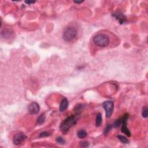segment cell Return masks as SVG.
I'll list each match as a JSON object with an SVG mask.
<instances>
[{"instance_id":"1","label":"cell","mask_w":148,"mask_h":148,"mask_svg":"<svg viewBox=\"0 0 148 148\" xmlns=\"http://www.w3.org/2000/svg\"><path fill=\"white\" fill-rule=\"evenodd\" d=\"M76 121H77V117L76 116H74V115L69 116L61 123L60 127V129L62 131V132L66 133L72 126H74L76 124Z\"/></svg>"},{"instance_id":"2","label":"cell","mask_w":148,"mask_h":148,"mask_svg":"<svg viewBox=\"0 0 148 148\" xmlns=\"http://www.w3.org/2000/svg\"><path fill=\"white\" fill-rule=\"evenodd\" d=\"M93 42L97 46L103 48L106 47L109 43V38L105 34H98L94 36Z\"/></svg>"},{"instance_id":"3","label":"cell","mask_w":148,"mask_h":148,"mask_svg":"<svg viewBox=\"0 0 148 148\" xmlns=\"http://www.w3.org/2000/svg\"><path fill=\"white\" fill-rule=\"evenodd\" d=\"M77 30L74 27H69L63 32V37L64 41L69 42L72 41L77 35Z\"/></svg>"},{"instance_id":"4","label":"cell","mask_w":148,"mask_h":148,"mask_svg":"<svg viewBox=\"0 0 148 148\" xmlns=\"http://www.w3.org/2000/svg\"><path fill=\"white\" fill-rule=\"evenodd\" d=\"M103 107L105 111L106 117L109 118L112 116L113 112V108H114L113 102L111 101H105L103 103Z\"/></svg>"},{"instance_id":"5","label":"cell","mask_w":148,"mask_h":148,"mask_svg":"<svg viewBox=\"0 0 148 148\" xmlns=\"http://www.w3.org/2000/svg\"><path fill=\"white\" fill-rule=\"evenodd\" d=\"M128 115L127 114L124 115V116H123L122 118V132H123L124 134H126L127 136L130 137L131 136V132H130V130H128V128H127V119H128Z\"/></svg>"},{"instance_id":"6","label":"cell","mask_w":148,"mask_h":148,"mask_svg":"<svg viewBox=\"0 0 148 148\" xmlns=\"http://www.w3.org/2000/svg\"><path fill=\"white\" fill-rule=\"evenodd\" d=\"M26 136L24 134L23 132H19V133L15 134L14 137H13V143L16 145H20L24 142Z\"/></svg>"},{"instance_id":"7","label":"cell","mask_w":148,"mask_h":148,"mask_svg":"<svg viewBox=\"0 0 148 148\" xmlns=\"http://www.w3.org/2000/svg\"><path fill=\"white\" fill-rule=\"evenodd\" d=\"M28 109L30 114L35 115L38 113V112H39L40 107H39V104L38 103L35 102H33L28 105Z\"/></svg>"},{"instance_id":"8","label":"cell","mask_w":148,"mask_h":148,"mask_svg":"<svg viewBox=\"0 0 148 148\" xmlns=\"http://www.w3.org/2000/svg\"><path fill=\"white\" fill-rule=\"evenodd\" d=\"M113 16H114L115 18L117 19V20H119V23H120V24L124 23L126 20V17L120 12H117L113 13Z\"/></svg>"},{"instance_id":"9","label":"cell","mask_w":148,"mask_h":148,"mask_svg":"<svg viewBox=\"0 0 148 148\" xmlns=\"http://www.w3.org/2000/svg\"><path fill=\"white\" fill-rule=\"evenodd\" d=\"M68 104H69V102H68V100L65 98H63L60 105L59 110L60 112H63V111L66 110L68 106Z\"/></svg>"},{"instance_id":"10","label":"cell","mask_w":148,"mask_h":148,"mask_svg":"<svg viewBox=\"0 0 148 148\" xmlns=\"http://www.w3.org/2000/svg\"><path fill=\"white\" fill-rule=\"evenodd\" d=\"M13 31L11 29H4L1 32V37H4V38H9L13 34Z\"/></svg>"},{"instance_id":"11","label":"cell","mask_w":148,"mask_h":148,"mask_svg":"<svg viewBox=\"0 0 148 148\" xmlns=\"http://www.w3.org/2000/svg\"><path fill=\"white\" fill-rule=\"evenodd\" d=\"M102 116H101V113H98L97 115L96 119H95V125L97 127H99L101 126V123H102Z\"/></svg>"},{"instance_id":"12","label":"cell","mask_w":148,"mask_h":148,"mask_svg":"<svg viewBox=\"0 0 148 148\" xmlns=\"http://www.w3.org/2000/svg\"><path fill=\"white\" fill-rule=\"evenodd\" d=\"M77 135L78 138L82 139V138H85L87 136V132L85 130H80L78 132Z\"/></svg>"},{"instance_id":"13","label":"cell","mask_w":148,"mask_h":148,"mask_svg":"<svg viewBox=\"0 0 148 148\" xmlns=\"http://www.w3.org/2000/svg\"><path fill=\"white\" fill-rule=\"evenodd\" d=\"M45 120V116L44 114H42L39 116V117H38L37 119V124H42L44 123Z\"/></svg>"},{"instance_id":"14","label":"cell","mask_w":148,"mask_h":148,"mask_svg":"<svg viewBox=\"0 0 148 148\" xmlns=\"http://www.w3.org/2000/svg\"><path fill=\"white\" fill-rule=\"evenodd\" d=\"M117 138H118L119 141L123 143H128V142H129L128 139H127L125 137L123 136V135H118Z\"/></svg>"},{"instance_id":"15","label":"cell","mask_w":148,"mask_h":148,"mask_svg":"<svg viewBox=\"0 0 148 148\" xmlns=\"http://www.w3.org/2000/svg\"><path fill=\"white\" fill-rule=\"evenodd\" d=\"M122 123V119H117V120H116L114 122V123H113V126L115 128H117V127H119V126H120Z\"/></svg>"},{"instance_id":"16","label":"cell","mask_w":148,"mask_h":148,"mask_svg":"<svg viewBox=\"0 0 148 148\" xmlns=\"http://www.w3.org/2000/svg\"><path fill=\"white\" fill-rule=\"evenodd\" d=\"M142 117H144V118H146L148 117V109L146 106H145L143 108V110H142Z\"/></svg>"},{"instance_id":"17","label":"cell","mask_w":148,"mask_h":148,"mask_svg":"<svg viewBox=\"0 0 148 148\" xmlns=\"http://www.w3.org/2000/svg\"><path fill=\"white\" fill-rule=\"evenodd\" d=\"M111 128H112V126H111V124H108V125L106 126V128H105V130H104V134H105V135H106V134L110 131Z\"/></svg>"},{"instance_id":"18","label":"cell","mask_w":148,"mask_h":148,"mask_svg":"<svg viewBox=\"0 0 148 148\" xmlns=\"http://www.w3.org/2000/svg\"><path fill=\"white\" fill-rule=\"evenodd\" d=\"M49 135H50L49 132H46V131H43V132H42L39 134V137H46L49 136Z\"/></svg>"},{"instance_id":"19","label":"cell","mask_w":148,"mask_h":148,"mask_svg":"<svg viewBox=\"0 0 148 148\" xmlns=\"http://www.w3.org/2000/svg\"><path fill=\"white\" fill-rule=\"evenodd\" d=\"M56 141L60 144H64L65 143V141H64V139H63L62 137H58L57 139H56Z\"/></svg>"},{"instance_id":"20","label":"cell","mask_w":148,"mask_h":148,"mask_svg":"<svg viewBox=\"0 0 148 148\" xmlns=\"http://www.w3.org/2000/svg\"><path fill=\"white\" fill-rule=\"evenodd\" d=\"M80 146L83 148H87L89 146V143L87 141H83L80 142Z\"/></svg>"},{"instance_id":"21","label":"cell","mask_w":148,"mask_h":148,"mask_svg":"<svg viewBox=\"0 0 148 148\" xmlns=\"http://www.w3.org/2000/svg\"><path fill=\"white\" fill-rule=\"evenodd\" d=\"M25 2L27 4H32L35 3V1H26Z\"/></svg>"},{"instance_id":"22","label":"cell","mask_w":148,"mask_h":148,"mask_svg":"<svg viewBox=\"0 0 148 148\" xmlns=\"http://www.w3.org/2000/svg\"><path fill=\"white\" fill-rule=\"evenodd\" d=\"M74 2H75V3H76V4H80V3H82V2H83V1H74Z\"/></svg>"}]
</instances>
